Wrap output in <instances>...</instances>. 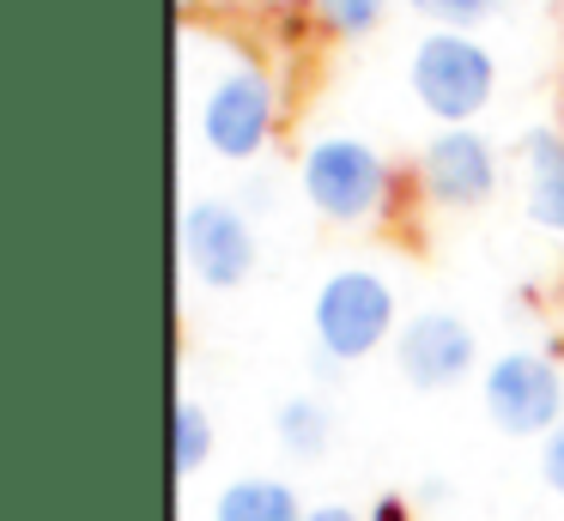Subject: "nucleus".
Wrapping results in <instances>:
<instances>
[{
  "label": "nucleus",
  "instance_id": "obj_14",
  "mask_svg": "<svg viewBox=\"0 0 564 521\" xmlns=\"http://www.w3.org/2000/svg\"><path fill=\"white\" fill-rule=\"evenodd\" d=\"M413 7L425 12L437 31H467V24L491 19V12H498V0H413Z\"/></svg>",
  "mask_w": 564,
  "mask_h": 521
},
{
  "label": "nucleus",
  "instance_id": "obj_20",
  "mask_svg": "<svg viewBox=\"0 0 564 521\" xmlns=\"http://www.w3.org/2000/svg\"><path fill=\"white\" fill-rule=\"evenodd\" d=\"M273 7H297V0H273ZM304 7H310V0H304Z\"/></svg>",
  "mask_w": 564,
  "mask_h": 521
},
{
  "label": "nucleus",
  "instance_id": "obj_10",
  "mask_svg": "<svg viewBox=\"0 0 564 521\" xmlns=\"http://www.w3.org/2000/svg\"><path fill=\"white\" fill-rule=\"evenodd\" d=\"M310 509L297 503V491L273 473H243V479H225L213 497L207 521H304Z\"/></svg>",
  "mask_w": 564,
  "mask_h": 521
},
{
  "label": "nucleus",
  "instance_id": "obj_7",
  "mask_svg": "<svg viewBox=\"0 0 564 521\" xmlns=\"http://www.w3.org/2000/svg\"><path fill=\"white\" fill-rule=\"evenodd\" d=\"M419 200L437 206V213H474L498 194V152L479 128H443L419 145Z\"/></svg>",
  "mask_w": 564,
  "mask_h": 521
},
{
  "label": "nucleus",
  "instance_id": "obj_17",
  "mask_svg": "<svg viewBox=\"0 0 564 521\" xmlns=\"http://www.w3.org/2000/svg\"><path fill=\"white\" fill-rule=\"evenodd\" d=\"M370 521H413V515H406L401 497H377V503H370Z\"/></svg>",
  "mask_w": 564,
  "mask_h": 521
},
{
  "label": "nucleus",
  "instance_id": "obj_6",
  "mask_svg": "<svg viewBox=\"0 0 564 521\" xmlns=\"http://www.w3.org/2000/svg\"><path fill=\"white\" fill-rule=\"evenodd\" d=\"M176 249H183V267L195 285L207 291H237L261 261V242H256V218L243 213L237 200H188L183 206V225H176Z\"/></svg>",
  "mask_w": 564,
  "mask_h": 521
},
{
  "label": "nucleus",
  "instance_id": "obj_15",
  "mask_svg": "<svg viewBox=\"0 0 564 521\" xmlns=\"http://www.w3.org/2000/svg\"><path fill=\"white\" fill-rule=\"evenodd\" d=\"M534 467H540V485L564 503V419L540 436V460H534Z\"/></svg>",
  "mask_w": 564,
  "mask_h": 521
},
{
  "label": "nucleus",
  "instance_id": "obj_12",
  "mask_svg": "<svg viewBox=\"0 0 564 521\" xmlns=\"http://www.w3.org/2000/svg\"><path fill=\"white\" fill-rule=\"evenodd\" d=\"M207 460H213V419L195 394H183L171 412V467H176V479H195Z\"/></svg>",
  "mask_w": 564,
  "mask_h": 521
},
{
  "label": "nucleus",
  "instance_id": "obj_11",
  "mask_svg": "<svg viewBox=\"0 0 564 521\" xmlns=\"http://www.w3.org/2000/svg\"><path fill=\"white\" fill-rule=\"evenodd\" d=\"M273 443L292 460H322L334 448V406L322 394H292L273 412Z\"/></svg>",
  "mask_w": 564,
  "mask_h": 521
},
{
  "label": "nucleus",
  "instance_id": "obj_16",
  "mask_svg": "<svg viewBox=\"0 0 564 521\" xmlns=\"http://www.w3.org/2000/svg\"><path fill=\"white\" fill-rule=\"evenodd\" d=\"M273 206V176H249L243 182V213L256 218V213H268Z\"/></svg>",
  "mask_w": 564,
  "mask_h": 521
},
{
  "label": "nucleus",
  "instance_id": "obj_1",
  "mask_svg": "<svg viewBox=\"0 0 564 521\" xmlns=\"http://www.w3.org/2000/svg\"><path fill=\"white\" fill-rule=\"evenodd\" d=\"M297 194L328 225H370L394 200V170L377 145L352 140V133H322L297 158Z\"/></svg>",
  "mask_w": 564,
  "mask_h": 521
},
{
  "label": "nucleus",
  "instance_id": "obj_5",
  "mask_svg": "<svg viewBox=\"0 0 564 521\" xmlns=\"http://www.w3.org/2000/svg\"><path fill=\"white\" fill-rule=\"evenodd\" d=\"M479 400H486V419L498 424L503 436H546L552 424L564 419V370L552 351L534 346H510L486 363L479 376Z\"/></svg>",
  "mask_w": 564,
  "mask_h": 521
},
{
  "label": "nucleus",
  "instance_id": "obj_18",
  "mask_svg": "<svg viewBox=\"0 0 564 521\" xmlns=\"http://www.w3.org/2000/svg\"><path fill=\"white\" fill-rule=\"evenodd\" d=\"M304 521H370V515H352V509H346V503H316V509H310Z\"/></svg>",
  "mask_w": 564,
  "mask_h": 521
},
{
  "label": "nucleus",
  "instance_id": "obj_13",
  "mask_svg": "<svg viewBox=\"0 0 564 521\" xmlns=\"http://www.w3.org/2000/svg\"><path fill=\"white\" fill-rule=\"evenodd\" d=\"M382 7L389 0H310V12L328 36H370L382 24Z\"/></svg>",
  "mask_w": 564,
  "mask_h": 521
},
{
  "label": "nucleus",
  "instance_id": "obj_19",
  "mask_svg": "<svg viewBox=\"0 0 564 521\" xmlns=\"http://www.w3.org/2000/svg\"><path fill=\"white\" fill-rule=\"evenodd\" d=\"M425 503H449V479H443V473H431V479H425Z\"/></svg>",
  "mask_w": 564,
  "mask_h": 521
},
{
  "label": "nucleus",
  "instance_id": "obj_2",
  "mask_svg": "<svg viewBox=\"0 0 564 521\" xmlns=\"http://www.w3.org/2000/svg\"><path fill=\"white\" fill-rule=\"evenodd\" d=\"M273 121H280V91H273L261 61L231 55L207 85H200L195 133L213 158H225V164H249V158L268 152Z\"/></svg>",
  "mask_w": 564,
  "mask_h": 521
},
{
  "label": "nucleus",
  "instance_id": "obj_8",
  "mask_svg": "<svg viewBox=\"0 0 564 521\" xmlns=\"http://www.w3.org/2000/svg\"><path fill=\"white\" fill-rule=\"evenodd\" d=\"M479 363V339L455 310H419L394 334V370L419 388V394H443V388L467 382Z\"/></svg>",
  "mask_w": 564,
  "mask_h": 521
},
{
  "label": "nucleus",
  "instance_id": "obj_3",
  "mask_svg": "<svg viewBox=\"0 0 564 521\" xmlns=\"http://www.w3.org/2000/svg\"><path fill=\"white\" fill-rule=\"evenodd\" d=\"M310 334L316 351L334 363H358L370 351H382L401 334V310H394V285L370 267H340L316 285L310 297Z\"/></svg>",
  "mask_w": 564,
  "mask_h": 521
},
{
  "label": "nucleus",
  "instance_id": "obj_9",
  "mask_svg": "<svg viewBox=\"0 0 564 521\" xmlns=\"http://www.w3.org/2000/svg\"><path fill=\"white\" fill-rule=\"evenodd\" d=\"M516 182H522L528 225L564 237V133L558 128L522 133V145H516Z\"/></svg>",
  "mask_w": 564,
  "mask_h": 521
},
{
  "label": "nucleus",
  "instance_id": "obj_4",
  "mask_svg": "<svg viewBox=\"0 0 564 521\" xmlns=\"http://www.w3.org/2000/svg\"><path fill=\"white\" fill-rule=\"evenodd\" d=\"M406 85L425 116H437L443 128H467L498 91V61L467 31H425L406 61Z\"/></svg>",
  "mask_w": 564,
  "mask_h": 521
}]
</instances>
